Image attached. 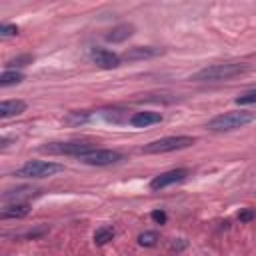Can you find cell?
Returning <instances> with one entry per match:
<instances>
[{
    "mask_svg": "<svg viewBox=\"0 0 256 256\" xmlns=\"http://www.w3.org/2000/svg\"><path fill=\"white\" fill-rule=\"evenodd\" d=\"M254 120H256V112L230 110V112L214 116L208 122V130H212V132H230V130H238V128H242V126H246V124H250Z\"/></svg>",
    "mask_w": 256,
    "mask_h": 256,
    "instance_id": "obj_1",
    "label": "cell"
},
{
    "mask_svg": "<svg viewBox=\"0 0 256 256\" xmlns=\"http://www.w3.org/2000/svg\"><path fill=\"white\" fill-rule=\"evenodd\" d=\"M248 66L246 64H238V62H232V64H212V66H206L202 70H198L190 80H196V82H216V80H230L242 72H246Z\"/></svg>",
    "mask_w": 256,
    "mask_h": 256,
    "instance_id": "obj_2",
    "label": "cell"
},
{
    "mask_svg": "<svg viewBox=\"0 0 256 256\" xmlns=\"http://www.w3.org/2000/svg\"><path fill=\"white\" fill-rule=\"evenodd\" d=\"M194 142H196V138H192V136H166V138L148 142L146 146H142V152L144 154H162V152L190 148Z\"/></svg>",
    "mask_w": 256,
    "mask_h": 256,
    "instance_id": "obj_3",
    "label": "cell"
},
{
    "mask_svg": "<svg viewBox=\"0 0 256 256\" xmlns=\"http://www.w3.org/2000/svg\"><path fill=\"white\" fill-rule=\"evenodd\" d=\"M96 150L90 140H70V142H50L40 148L44 154H68V156H84L88 152Z\"/></svg>",
    "mask_w": 256,
    "mask_h": 256,
    "instance_id": "obj_4",
    "label": "cell"
},
{
    "mask_svg": "<svg viewBox=\"0 0 256 256\" xmlns=\"http://www.w3.org/2000/svg\"><path fill=\"white\" fill-rule=\"evenodd\" d=\"M64 166L62 164H56V162H44V160H34V162H26L22 164L14 176H20V178H48V176H54L58 172H62Z\"/></svg>",
    "mask_w": 256,
    "mask_h": 256,
    "instance_id": "obj_5",
    "label": "cell"
},
{
    "mask_svg": "<svg viewBox=\"0 0 256 256\" xmlns=\"http://www.w3.org/2000/svg\"><path fill=\"white\" fill-rule=\"evenodd\" d=\"M80 160L84 164L90 166H108V164H116L120 160H124V154L118 150H106V148H96L84 156H80Z\"/></svg>",
    "mask_w": 256,
    "mask_h": 256,
    "instance_id": "obj_6",
    "label": "cell"
},
{
    "mask_svg": "<svg viewBox=\"0 0 256 256\" xmlns=\"http://www.w3.org/2000/svg\"><path fill=\"white\" fill-rule=\"evenodd\" d=\"M188 174H190V172H188V168L168 170V172H164V174H160V176L152 178V182H150V190H162V188H166V186H170V184L182 182Z\"/></svg>",
    "mask_w": 256,
    "mask_h": 256,
    "instance_id": "obj_7",
    "label": "cell"
},
{
    "mask_svg": "<svg viewBox=\"0 0 256 256\" xmlns=\"http://www.w3.org/2000/svg\"><path fill=\"white\" fill-rule=\"evenodd\" d=\"M90 56H92L94 64L100 66V68H104V70H112V68L120 66V60H122L118 54H114V52H110L106 48H92Z\"/></svg>",
    "mask_w": 256,
    "mask_h": 256,
    "instance_id": "obj_8",
    "label": "cell"
},
{
    "mask_svg": "<svg viewBox=\"0 0 256 256\" xmlns=\"http://www.w3.org/2000/svg\"><path fill=\"white\" fill-rule=\"evenodd\" d=\"M164 54L162 48H152V46H134L130 50H126L120 58L122 60H128V62H134V60H146V58H154V56H160Z\"/></svg>",
    "mask_w": 256,
    "mask_h": 256,
    "instance_id": "obj_9",
    "label": "cell"
},
{
    "mask_svg": "<svg viewBox=\"0 0 256 256\" xmlns=\"http://www.w3.org/2000/svg\"><path fill=\"white\" fill-rule=\"evenodd\" d=\"M132 34H134V24L124 22V24L114 26V28L106 34V40H108V42H124V40H128Z\"/></svg>",
    "mask_w": 256,
    "mask_h": 256,
    "instance_id": "obj_10",
    "label": "cell"
},
{
    "mask_svg": "<svg viewBox=\"0 0 256 256\" xmlns=\"http://www.w3.org/2000/svg\"><path fill=\"white\" fill-rule=\"evenodd\" d=\"M158 122H162V116L158 112H136L130 118V124L136 126V128H146V126H152V124H158Z\"/></svg>",
    "mask_w": 256,
    "mask_h": 256,
    "instance_id": "obj_11",
    "label": "cell"
},
{
    "mask_svg": "<svg viewBox=\"0 0 256 256\" xmlns=\"http://www.w3.org/2000/svg\"><path fill=\"white\" fill-rule=\"evenodd\" d=\"M26 110V102L24 100H4L0 104V118H10V116H18Z\"/></svg>",
    "mask_w": 256,
    "mask_h": 256,
    "instance_id": "obj_12",
    "label": "cell"
},
{
    "mask_svg": "<svg viewBox=\"0 0 256 256\" xmlns=\"http://www.w3.org/2000/svg\"><path fill=\"white\" fill-rule=\"evenodd\" d=\"M30 212V206L26 202H14L10 206H4V210L0 212V218L8 220V218H24Z\"/></svg>",
    "mask_w": 256,
    "mask_h": 256,
    "instance_id": "obj_13",
    "label": "cell"
},
{
    "mask_svg": "<svg viewBox=\"0 0 256 256\" xmlns=\"http://www.w3.org/2000/svg\"><path fill=\"white\" fill-rule=\"evenodd\" d=\"M24 80V74L22 72H16V70H4L2 76H0V86L6 88V86H12V84H20Z\"/></svg>",
    "mask_w": 256,
    "mask_h": 256,
    "instance_id": "obj_14",
    "label": "cell"
},
{
    "mask_svg": "<svg viewBox=\"0 0 256 256\" xmlns=\"http://www.w3.org/2000/svg\"><path fill=\"white\" fill-rule=\"evenodd\" d=\"M114 228L112 226H102V228H98L96 232H94V244H98V246H102V244H108L112 238H114Z\"/></svg>",
    "mask_w": 256,
    "mask_h": 256,
    "instance_id": "obj_15",
    "label": "cell"
},
{
    "mask_svg": "<svg viewBox=\"0 0 256 256\" xmlns=\"http://www.w3.org/2000/svg\"><path fill=\"white\" fill-rule=\"evenodd\" d=\"M34 62V56L32 54H22V56H16L12 60L6 62V68H22V66H28Z\"/></svg>",
    "mask_w": 256,
    "mask_h": 256,
    "instance_id": "obj_16",
    "label": "cell"
},
{
    "mask_svg": "<svg viewBox=\"0 0 256 256\" xmlns=\"http://www.w3.org/2000/svg\"><path fill=\"white\" fill-rule=\"evenodd\" d=\"M138 242H140V246H156L158 234H156V232H142V234L138 236Z\"/></svg>",
    "mask_w": 256,
    "mask_h": 256,
    "instance_id": "obj_17",
    "label": "cell"
},
{
    "mask_svg": "<svg viewBox=\"0 0 256 256\" xmlns=\"http://www.w3.org/2000/svg\"><path fill=\"white\" fill-rule=\"evenodd\" d=\"M256 102V90H250V92H244L236 98V104H254Z\"/></svg>",
    "mask_w": 256,
    "mask_h": 256,
    "instance_id": "obj_18",
    "label": "cell"
},
{
    "mask_svg": "<svg viewBox=\"0 0 256 256\" xmlns=\"http://www.w3.org/2000/svg\"><path fill=\"white\" fill-rule=\"evenodd\" d=\"M18 34V26L16 24H2L0 26V36L8 38V36H16Z\"/></svg>",
    "mask_w": 256,
    "mask_h": 256,
    "instance_id": "obj_19",
    "label": "cell"
},
{
    "mask_svg": "<svg viewBox=\"0 0 256 256\" xmlns=\"http://www.w3.org/2000/svg\"><path fill=\"white\" fill-rule=\"evenodd\" d=\"M150 218H152L156 224H166V220H168V216H166L164 210H154V212L150 214Z\"/></svg>",
    "mask_w": 256,
    "mask_h": 256,
    "instance_id": "obj_20",
    "label": "cell"
},
{
    "mask_svg": "<svg viewBox=\"0 0 256 256\" xmlns=\"http://www.w3.org/2000/svg\"><path fill=\"white\" fill-rule=\"evenodd\" d=\"M254 218H256V212L254 210H242V212H238V220L240 222H250Z\"/></svg>",
    "mask_w": 256,
    "mask_h": 256,
    "instance_id": "obj_21",
    "label": "cell"
}]
</instances>
